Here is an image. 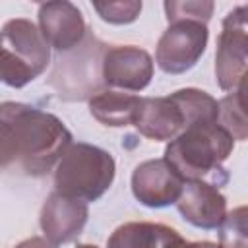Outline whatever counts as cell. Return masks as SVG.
Here are the masks:
<instances>
[{
  "instance_id": "cell-1",
  "label": "cell",
  "mask_w": 248,
  "mask_h": 248,
  "mask_svg": "<svg viewBox=\"0 0 248 248\" xmlns=\"http://www.w3.org/2000/svg\"><path fill=\"white\" fill-rule=\"evenodd\" d=\"M70 145L72 134L54 114L14 101L0 105V169L43 176Z\"/></svg>"
},
{
  "instance_id": "cell-2",
  "label": "cell",
  "mask_w": 248,
  "mask_h": 248,
  "mask_svg": "<svg viewBox=\"0 0 248 248\" xmlns=\"http://www.w3.org/2000/svg\"><path fill=\"white\" fill-rule=\"evenodd\" d=\"M234 140L217 122L184 128L165 149V161L184 182H209L219 186L223 161L231 155ZM225 176V174H223Z\"/></svg>"
},
{
  "instance_id": "cell-3",
  "label": "cell",
  "mask_w": 248,
  "mask_h": 248,
  "mask_svg": "<svg viewBox=\"0 0 248 248\" xmlns=\"http://www.w3.org/2000/svg\"><path fill=\"white\" fill-rule=\"evenodd\" d=\"M114 170L116 165L108 151L89 143H72L58 159L54 192L79 202H95L110 188Z\"/></svg>"
},
{
  "instance_id": "cell-4",
  "label": "cell",
  "mask_w": 248,
  "mask_h": 248,
  "mask_svg": "<svg viewBox=\"0 0 248 248\" xmlns=\"http://www.w3.org/2000/svg\"><path fill=\"white\" fill-rule=\"evenodd\" d=\"M50 60V50L33 21L17 17L0 31V81L23 87L41 76Z\"/></svg>"
},
{
  "instance_id": "cell-5",
  "label": "cell",
  "mask_w": 248,
  "mask_h": 248,
  "mask_svg": "<svg viewBox=\"0 0 248 248\" xmlns=\"http://www.w3.org/2000/svg\"><path fill=\"white\" fill-rule=\"evenodd\" d=\"M105 50H107L105 43L85 33L83 41L78 46L58 56L48 79L50 87H54L58 97H62L64 101H83L101 93L105 87V79H103Z\"/></svg>"
},
{
  "instance_id": "cell-6",
  "label": "cell",
  "mask_w": 248,
  "mask_h": 248,
  "mask_svg": "<svg viewBox=\"0 0 248 248\" xmlns=\"http://www.w3.org/2000/svg\"><path fill=\"white\" fill-rule=\"evenodd\" d=\"M248 8L238 6L223 19V29L217 41L215 78L223 91H234L246 78V45H248Z\"/></svg>"
},
{
  "instance_id": "cell-7",
  "label": "cell",
  "mask_w": 248,
  "mask_h": 248,
  "mask_svg": "<svg viewBox=\"0 0 248 248\" xmlns=\"http://www.w3.org/2000/svg\"><path fill=\"white\" fill-rule=\"evenodd\" d=\"M207 27L198 21H176L161 35L155 60L167 74H184L196 66L207 45Z\"/></svg>"
},
{
  "instance_id": "cell-8",
  "label": "cell",
  "mask_w": 248,
  "mask_h": 248,
  "mask_svg": "<svg viewBox=\"0 0 248 248\" xmlns=\"http://www.w3.org/2000/svg\"><path fill=\"white\" fill-rule=\"evenodd\" d=\"M153 78V60L140 46H107L103 56L105 85L126 91H141Z\"/></svg>"
},
{
  "instance_id": "cell-9",
  "label": "cell",
  "mask_w": 248,
  "mask_h": 248,
  "mask_svg": "<svg viewBox=\"0 0 248 248\" xmlns=\"http://www.w3.org/2000/svg\"><path fill=\"white\" fill-rule=\"evenodd\" d=\"M184 180L165 159H149L136 167L132 174V192L147 207H167L176 203Z\"/></svg>"
},
{
  "instance_id": "cell-10",
  "label": "cell",
  "mask_w": 248,
  "mask_h": 248,
  "mask_svg": "<svg viewBox=\"0 0 248 248\" xmlns=\"http://www.w3.org/2000/svg\"><path fill=\"white\" fill-rule=\"evenodd\" d=\"M41 35L48 46L58 52L72 50L85 37V21L78 6L66 0H54L39 6Z\"/></svg>"
},
{
  "instance_id": "cell-11",
  "label": "cell",
  "mask_w": 248,
  "mask_h": 248,
  "mask_svg": "<svg viewBox=\"0 0 248 248\" xmlns=\"http://www.w3.org/2000/svg\"><path fill=\"white\" fill-rule=\"evenodd\" d=\"M87 203L52 192L41 209V229L48 242L66 244L74 240L87 223Z\"/></svg>"
},
{
  "instance_id": "cell-12",
  "label": "cell",
  "mask_w": 248,
  "mask_h": 248,
  "mask_svg": "<svg viewBox=\"0 0 248 248\" xmlns=\"http://www.w3.org/2000/svg\"><path fill=\"white\" fill-rule=\"evenodd\" d=\"M180 215L198 229H217L227 215V200L209 182H184L176 200Z\"/></svg>"
},
{
  "instance_id": "cell-13",
  "label": "cell",
  "mask_w": 248,
  "mask_h": 248,
  "mask_svg": "<svg viewBox=\"0 0 248 248\" xmlns=\"http://www.w3.org/2000/svg\"><path fill=\"white\" fill-rule=\"evenodd\" d=\"M136 130L155 141L174 140L184 130V116L169 97H143L134 118Z\"/></svg>"
},
{
  "instance_id": "cell-14",
  "label": "cell",
  "mask_w": 248,
  "mask_h": 248,
  "mask_svg": "<svg viewBox=\"0 0 248 248\" xmlns=\"http://www.w3.org/2000/svg\"><path fill=\"white\" fill-rule=\"evenodd\" d=\"M178 238V231L161 223H124L110 234L107 248H169Z\"/></svg>"
},
{
  "instance_id": "cell-15",
  "label": "cell",
  "mask_w": 248,
  "mask_h": 248,
  "mask_svg": "<svg viewBox=\"0 0 248 248\" xmlns=\"http://www.w3.org/2000/svg\"><path fill=\"white\" fill-rule=\"evenodd\" d=\"M141 97L120 93V91H101L89 99L91 114L105 126H130L134 124L136 112L140 108Z\"/></svg>"
},
{
  "instance_id": "cell-16",
  "label": "cell",
  "mask_w": 248,
  "mask_h": 248,
  "mask_svg": "<svg viewBox=\"0 0 248 248\" xmlns=\"http://www.w3.org/2000/svg\"><path fill=\"white\" fill-rule=\"evenodd\" d=\"M170 99L178 105L184 116V128L194 126V124H213L217 122V101L194 87H186L180 91H174Z\"/></svg>"
},
{
  "instance_id": "cell-17",
  "label": "cell",
  "mask_w": 248,
  "mask_h": 248,
  "mask_svg": "<svg viewBox=\"0 0 248 248\" xmlns=\"http://www.w3.org/2000/svg\"><path fill=\"white\" fill-rule=\"evenodd\" d=\"M217 124L229 132L232 140H246V114H244V83L217 103Z\"/></svg>"
},
{
  "instance_id": "cell-18",
  "label": "cell",
  "mask_w": 248,
  "mask_h": 248,
  "mask_svg": "<svg viewBox=\"0 0 248 248\" xmlns=\"http://www.w3.org/2000/svg\"><path fill=\"white\" fill-rule=\"evenodd\" d=\"M221 248H246L248 232H246V207H236L229 215H225L219 225Z\"/></svg>"
},
{
  "instance_id": "cell-19",
  "label": "cell",
  "mask_w": 248,
  "mask_h": 248,
  "mask_svg": "<svg viewBox=\"0 0 248 248\" xmlns=\"http://www.w3.org/2000/svg\"><path fill=\"white\" fill-rule=\"evenodd\" d=\"M165 12L169 23L176 21H198V23H207V19L213 14V2L205 0H186V2H165Z\"/></svg>"
},
{
  "instance_id": "cell-20",
  "label": "cell",
  "mask_w": 248,
  "mask_h": 248,
  "mask_svg": "<svg viewBox=\"0 0 248 248\" xmlns=\"http://www.w3.org/2000/svg\"><path fill=\"white\" fill-rule=\"evenodd\" d=\"M93 8L101 16V19L114 23V25H124L136 21V17L141 12V2L138 0H120V2H95Z\"/></svg>"
},
{
  "instance_id": "cell-21",
  "label": "cell",
  "mask_w": 248,
  "mask_h": 248,
  "mask_svg": "<svg viewBox=\"0 0 248 248\" xmlns=\"http://www.w3.org/2000/svg\"><path fill=\"white\" fill-rule=\"evenodd\" d=\"M16 248H56L52 242H48L46 238H41V236H33V238H27L23 242H19Z\"/></svg>"
},
{
  "instance_id": "cell-22",
  "label": "cell",
  "mask_w": 248,
  "mask_h": 248,
  "mask_svg": "<svg viewBox=\"0 0 248 248\" xmlns=\"http://www.w3.org/2000/svg\"><path fill=\"white\" fill-rule=\"evenodd\" d=\"M169 248H221V246L219 244H213V242H207V240H202V242H186L184 238H178Z\"/></svg>"
},
{
  "instance_id": "cell-23",
  "label": "cell",
  "mask_w": 248,
  "mask_h": 248,
  "mask_svg": "<svg viewBox=\"0 0 248 248\" xmlns=\"http://www.w3.org/2000/svg\"><path fill=\"white\" fill-rule=\"evenodd\" d=\"M78 248H99V246H95V244H79Z\"/></svg>"
}]
</instances>
